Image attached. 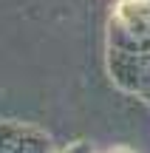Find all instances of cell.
I'll return each instance as SVG.
<instances>
[{
	"label": "cell",
	"mask_w": 150,
	"mask_h": 153,
	"mask_svg": "<svg viewBox=\"0 0 150 153\" xmlns=\"http://www.w3.org/2000/svg\"><path fill=\"white\" fill-rule=\"evenodd\" d=\"M116 153H128V150H116Z\"/></svg>",
	"instance_id": "cell-1"
}]
</instances>
